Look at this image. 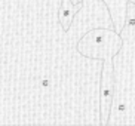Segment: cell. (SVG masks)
Returning <instances> with one entry per match:
<instances>
[{
    "label": "cell",
    "instance_id": "277c9868",
    "mask_svg": "<svg viewBox=\"0 0 135 126\" xmlns=\"http://www.w3.org/2000/svg\"><path fill=\"white\" fill-rule=\"evenodd\" d=\"M114 96V68L113 59L103 61V74H101V89H99V111H101V125H107L111 113Z\"/></svg>",
    "mask_w": 135,
    "mask_h": 126
},
{
    "label": "cell",
    "instance_id": "8992f818",
    "mask_svg": "<svg viewBox=\"0 0 135 126\" xmlns=\"http://www.w3.org/2000/svg\"><path fill=\"white\" fill-rule=\"evenodd\" d=\"M82 3L74 4L73 0H61V8L58 12V20L62 27V31H68V28L71 27L73 20H74L76 13L80 11Z\"/></svg>",
    "mask_w": 135,
    "mask_h": 126
},
{
    "label": "cell",
    "instance_id": "6da1fadb",
    "mask_svg": "<svg viewBox=\"0 0 135 126\" xmlns=\"http://www.w3.org/2000/svg\"><path fill=\"white\" fill-rule=\"evenodd\" d=\"M123 45L113 58L114 96L107 125H135V3L128 4Z\"/></svg>",
    "mask_w": 135,
    "mask_h": 126
},
{
    "label": "cell",
    "instance_id": "7a4b0ae2",
    "mask_svg": "<svg viewBox=\"0 0 135 126\" xmlns=\"http://www.w3.org/2000/svg\"><path fill=\"white\" fill-rule=\"evenodd\" d=\"M73 3H82V8L76 13L71 27L65 31L68 43L74 45V47L80 37L92 28H114L110 11L103 0H73Z\"/></svg>",
    "mask_w": 135,
    "mask_h": 126
},
{
    "label": "cell",
    "instance_id": "3957f363",
    "mask_svg": "<svg viewBox=\"0 0 135 126\" xmlns=\"http://www.w3.org/2000/svg\"><path fill=\"white\" fill-rule=\"evenodd\" d=\"M123 45L122 34L114 28H92L80 37L76 49L86 58L113 59Z\"/></svg>",
    "mask_w": 135,
    "mask_h": 126
},
{
    "label": "cell",
    "instance_id": "5b68a950",
    "mask_svg": "<svg viewBox=\"0 0 135 126\" xmlns=\"http://www.w3.org/2000/svg\"><path fill=\"white\" fill-rule=\"evenodd\" d=\"M104 3L107 4L108 11H110L111 20L114 24V30L122 33L125 24L128 20V4L135 0H103Z\"/></svg>",
    "mask_w": 135,
    "mask_h": 126
}]
</instances>
